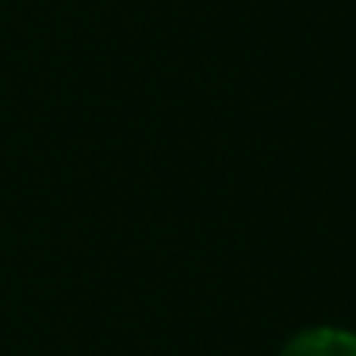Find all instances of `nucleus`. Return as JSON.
Masks as SVG:
<instances>
[{
  "mask_svg": "<svg viewBox=\"0 0 356 356\" xmlns=\"http://www.w3.org/2000/svg\"><path fill=\"white\" fill-rule=\"evenodd\" d=\"M276 356H356V333L345 325H307L291 333Z\"/></svg>",
  "mask_w": 356,
  "mask_h": 356,
  "instance_id": "obj_1",
  "label": "nucleus"
}]
</instances>
